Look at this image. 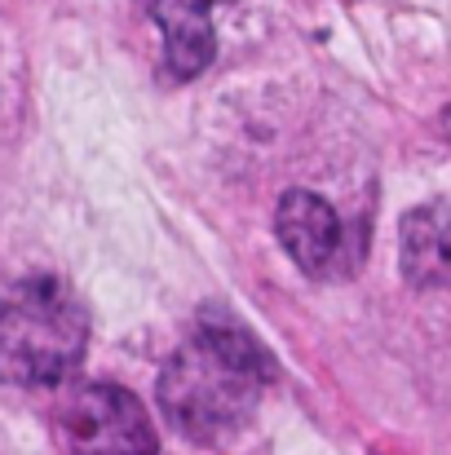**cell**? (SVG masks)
Listing matches in <instances>:
<instances>
[{
  "mask_svg": "<svg viewBox=\"0 0 451 455\" xmlns=\"http://www.w3.org/2000/svg\"><path fill=\"white\" fill-rule=\"evenodd\" d=\"M275 380V358L235 318H204V327L173 354L159 376V407L190 443H221L244 429Z\"/></svg>",
  "mask_w": 451,
  "mask_h": 455,
  "instance_id": "1",
  "label": "cell"
},
{
  "mask_svg": "<svg viewBox=\"0 0 451 455\" xmlns=\"http://www.w3.org/2000/svg\"><path fill=\"white\" fill-rule=\"evenodd\" d=\"M89 340L85 305L53 275L0 279V380L53 385L62 380Z\"/></svg>",
  "mask_w": 451,
  "mask_h": 455,
  "instance_id": "2",
  "label": "cell"
},
{
  "mask_svg": "<svg viewBox=\"0 0 451 455\" xmlns=\"http://www.w3.org/2000/svg\"><path fill=\"white\" fill-rule=\"evenodd\" d=\"M58 447L62 455H155V429L129 389L98 380L58 407Z\"/></svg>",
  "mask_w": 451,
  "mask_h": 455,
  "instance_id": "3",
  "label": "cell"
},
{
  "mask_svg": "<svg viewBox=\"0 0 451 455\" xmlns=\"http://www.w3.org/2000/svg\"><path fill=\"white\" fill-rule=\"evenodd\" d=\"M275 235L305 275H327L341 252V221L323 195L288 190L275 212Z\"/></svg>",
  "mask_w": 451,
  "mask_h": 455,
  "instance_id": "4",
  "label": "cell"
},
{
  "mask_svg": "<svg viewBox=\"0 0 451 455\" xmlns=\"http://www.w3.org/2000/svg\"><path fill=\"white\" fill-rule=\"evenodd\" d=\"M142 9L164 31V62L177 80H190L213 62V0H142Z\"/></svg>",
  "mask_w": 451,
  "mask_h": 455,
  "instance_id": "5",
  "label": "cell"
},
{
  "mask_svg": "<svg viewBox=\"0 0 451 455\" xmlns=\"http://www.w3.org/2000/svg\"><path fill=\"white\" fill-rule=\"evenodd\" d=\"M399 257H403V275H407L412 288H443L447 283L451 266H447V208L443 204L412 208L403 217Z\"/></svg>",
  "mask_w": 451,
  "mask_h": 455,
  "instance_id": "6",
  "label": "cell"
}]
</instances>
